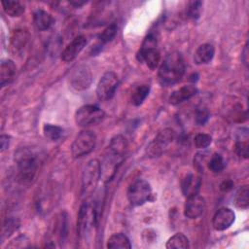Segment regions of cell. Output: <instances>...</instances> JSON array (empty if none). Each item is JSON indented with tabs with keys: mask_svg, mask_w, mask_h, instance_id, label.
<instances>
[{
	"mask_svg": "<svg viewBox=\"0 0 249 249\" xmlns=\"http://www.w3.org/2000/svg\"><path fill=\"white\" fill-rule=\"evenodd\" d=\"M185 69L186 66L182 53L173 51L163 58L159 68V79L162 85H174L181 80Z\"/></svg>",
	"mask_w": 249,
	"mask_h": 249,
	"instance_id": "6da1fadb",
	"label": "cell"
},
{
	"mask_svg": "<svg viewBox=\"0 0 249 249\" xmlns=\"http://www.w3.org/2000/svg\"><path fill=\"white\" fill-rule=\"evenodd\" d=\"M15 160L18 181L22 184L32 182L39 167L37 155L29 148H21L15 154Z\"/></svg>",
	"mask_w": 249,
	"mask_h": 249,
	"instance_id": "7a4b0ae2",
	"label": "cell"
},
{
	"mask_svg": "<svg viewBox=\"0 0 249 249\" xmlns=\"http://www.w3.org/2000/svg\"><path fill=\"white\" fill-rule=\"evenodd\" d=\"M136 57L139 62H145V64L151 70H155L158 67L160 55L158 49L157 36L155 33L150 32L147 34L136 54Z\"/></svg>",
	"mask_w": 249,
	"mask_h": 249,
	"instance_id": "3957f363",
	"label": "cell"
},
{
	"mask_svg": "<svg viewBox=\"0 0 249 249\" xmlns=\"http://www.w3.org/2000/svg\"><path fill=\"white\" fill-rule=\"evenodd\" d=\"M98 220V213L94 204L85 201L78 213L77 232L81 238H87L93 228L96 226Z\"/></svg>",
	"mask_w": 249,
	"mask_h": 249,
	"instance_id": "277c9868",
	"label": "cell"
},
{
	"mask_svg": "<svg viewBox=\"0 0 249 249\" xmlns=\"http://www.w3.org/2000/svg\"><path fill=\"white\" fill-rule=\"evenodd\" d=\"M101 178L100 161L96 159L90 160L83 169L82 172V190L83 196L92 195Z\"/></svg>",
	"mask_w": 249,
	"mask_h": 249,
	"instance_id": "5b68a950",
	"label": "cell"
},
{
	"mask_svg": "<svg viewBox=\"0 0 249 249\" xmlns=\"http://www.w3.org/2000/svg\"><path fill=\"white\" fill-rule=\"evenodd\" d=\"M96 145V135L90 130L81 131L71 145L73 158L79 159L91 153Z\"/></svg>",
	"mask_w": 249,
	"mask_h": 249,
	"instance_id": "8992f818",
	"label": "cell"
},
{
	"mask_svg": "<svg viewBox=\"0 0 249 249\" xmlns=\"http://www.w3.org/2000/svg\"><path fill=\"white\" fill-rule=\"evenodd\" d=\"M152 196V189L150 184L143 179H137L132 182L126 193L129 203L133 206H140L147 202Z\"/></svg>",
	"mask_w": 249,
	"mask_h": 249,
	"instance_id": "52a82bcc",
	"label": "cell"
},
{
	"mask_svg": "<svg viewBox=\"0 0 249 249\" xmlns=\"http://www.w3.org/2000/svg\"><path fill=\"white\" fill-rule=\"evenodd\" d=\"M105 113L96 105L87 104L81 106L75 113V122L80 126H89L100 123Z\"/></svg>",
	"mask_w": 249,
	"mask_h": 249,
	"instance_id": "ba28073f",
	"label": "cell"
},
{
	"mask_svg": "<svg viewBox=\"0 0 249 249\" xmlns=\"http://www.w3.org/2000/svg\"><path fill=\"white\" fill-rule=\"evenodd\" d=\"M120 81L116 73L108 71L100 78L96 87V95L100 101H108L113 98L119 87Z\"/></svg>",
	"mask_w": 249,
	"mask_h": 249,
	"instance_id": "9c48e42d",
	"label": "cell"
},
{
	"mask_svg": "<svg viewBox=\"0 0 249 249\" xmlns=\"http://www.w3.org/2000/svg\"><path fill=\"white\" fill-rule=\"evenodd\" d=\"M175 133L170 128H165L160 131L152 142L147 146L146 153L149 158L160 157L163 150L174 140Z\"/></svg>",
	"mask_w": 249,
	"mask_h": 249,
	"instance_id": "30bf717a",
	"label": "cell"
},
{
	"mask_svg": "<svg viewBox=\"0 0 249 249\" xmlns=\"http://www.w3.org/2000/svg\"><path fill=\"white\" fill-rule=\"evenodd\" d=\"M205 199L198 194L188 196L184 206V215L189 219H196L205 210Z\"/></svg>",
	"mask_w": 249,
	"mask_h": 249,
	"instance_id": "8fae6325",
	"label": "cell"
},
{
	"mask_svg": "<svg viewBox=\"0 0 249 249\" xmlns=\"http://www.w3.org/2000/svg\"><path fill=\"white\" fill-rule=\"evenodd\" d=\"M91 73L86 66L77 67L70 77L71 86L77 90L88 89L91 84Z\"/></svg>",
	"mask_w": 249,
	"mask_h": 249,
	"instance_id": "7c38bea8",
	"label": "cell"
},
{
	"mask_svg": "<svg viewBox=\"0 0 249 249\" xmlns=\"http://www.w3.org/2000/svg\"><path fill=\"white\" fill-rule=\"evenodd\" d=\"M235 214L228 207L220 208L213 216L212 226L216 231H225L229 229L234 222Z\"/></svg>",
	"mask_w": 249,
	"mask_h": 249,
	"instance_id": "4fadbf2b",
	"label": "cell"
},
{
	"mask_svg": "<svg viewBox=\"0 0 249 249\" xmlns=\"http://www.w3.org/2000/svg\"><path fill=\"white\" fill-rule=\"evenodd\" d=\"M86 44H87V38L84 35H79L75 37L63 50L61 53V59L66 63L73 61L78 56V54L82 52Z\"/></svg>",
	"mask_w": 249,
	"mask_h": 249,
	"instance_id": "5bb4252c",
	"label": "cell"
},
{
	"mask_svg": "<svg viewBox=\"0 0 249 249\" xmlns=\"http://www.w3.org/2000/svg\"><path fill=\"white\" fill-rule=\"evenodd\" d=\"M197 93V89L194 85H186L180 89L174 90L169 96V103L172 105H177L185 100L190 99Z\"/></svg>",
	"mask_w": 249,
	"mask_h": 249,
	"instance_id": "9a60e30c",
	"label": "cell"
},
{
	"mask_svg": "<svg viewBox=\"0 0 249 249\" xmlns=\"http://www.w3.org/2000/svg\"><path fill=\"white\" fill-rule=\"evenodd\" d=\"M200 185H201L200 177L194 173H189L182 180V183H181L182 193L186 197L198 194Z\"/></svg>",
	"mask_w": 249,
	"mask_h": 249,
	"instance_id": "2e32d148",
	"label": "cell"
},
{
	"mask_svg": "<svg viewBox=\"0 0 249 249\" xmlns=\"http://www.w3.org/2000/svg\"><path fill=\"white\" fill-rule=\"evenodd\" d=\"M17 67L13 60L5 59L2 60L0 65V86L4 88L5 86L11 84L16 76Z\"/></svg>",
	"mask_w": 249,
	"mask_h": 249,
	"instance_id": "e0dca14e",
	"label": "cell"
},
{
	"mask_svg": "<svg viewBox=\"0 0 249 249\" xmlns=\"http://www.w3.org/2000/svg\"><path fill=\"white\" fill-rule=\"evenodd\" d=\"M215 53V49L214 46L212 44L209 43H205L200 45L195 54H194V60L196 62V64L197 65H201V64H206L209 63Z\"/></svg>",
	"mask_w": 249,
	"mask_h": 249,
	"instance_id": "ac0fdd59",
	"label": "cell"
},
{
	"mask_svg": "<svg viewBox=\"0 0 249 249\" xmlns=\"http://www.w3.org/2000/svg\"><path fill=\"white\" fill-rule=\"evenodd\" d=\"M33 22L38 30L44 31L50 29L54 23V19L48 12L38 9L33 14Z\"/></svg>",
	"mask_w": 249,
	"mask_h": 249,
	"instance_id": "d6986e66",
	"label": "cell"
},
{
	"mask_svg": "<svg viewBox=\"0 0 249 249\" xmlns=\"http://www.w3.org/2000/svg\"><path fill=\"white\" fill-rule=\"evenodd\" d=\"M248 129L241 127L237 130L236 133V142H235V151L236 154L242 158H248Z\"/></svg>",
	"mask_w": 249,
	"mask_h": 249,
	"instance_id": "ffe728a7",
	"label": "cell"
},
{
	"mask_svg": "<svg viewBox=\"0 0 249 249\" xmlns=\"http://www.w3.org/2000/svg\"><path fill=\"white\" fill-rule=\"evenodd\" d=\"M126 149H127L126 139L123 135L118 134V135H115L111 139L107 151L116 155V156L124 158V154L126 152Z\"/></svg>",
	"mask_w": 249,
	"mask_h": 249,
	"instance_id": "44dd1931",
	"label": "cell"
},
{
	"mask_svg": "<svg viewBox=\"0 0 249 249\" xmlns=\"http://www.w3.org/2000/svg\"><path fill=\"white\" fill-rule=\"evenodd\" d=\"M107 248L110 249H130L131 244L128 237L122 232H117L112 234L107 240Z\"/></svg>",
	"mask_w": 249,
	"mask_h": 249,
	"instance_id": "7402d4cb",
	"label": "cell"
},
{
	"mask_svg": "<svg viewBox=\"0 0 249 249\" xmlns=\"http://www.w3.org/2000/svg\"><path fill=\"white\" fill-rule=\"evenodd\" d=\"M29 39V35L25 30L22 29H17L14 30V32L11 35L10 43L14 50L16 51H21L27 44Z\"/></svg>",
	"mask_w": 249,
	"mask_h": 249,
	"instance_id": "603a6c76",
	"label": "cell"
},
{
	"mask_svg": "<svg viewBox=\"0 0 249 249\" xmlns=\"http://www.w3.org/2000/svg\"><path fill=\"white\" fill-rule=\"evenodd\" d=\"M233 204L240 209H247L249 205V188L247 185L240 187L233 196Z\"/></svg>",
	"mask_w": 249,
	"mask_h": 249,
	"instance_id": "cb8c5ba5",
	"label": "cell"
},
{
	"mask_svg": "<svg viewBox=\"0 0 249 249\" xmlns=\"http://www.w3.org/2000/svg\"><path fill=\"white\" fill-rule=\"evenodd\" d=\"M165 247L167 249H188L190 248V241L184 233L178 232L167 240Z\"/></svg>",
	"mask_w": 249,
	"mask_h": 249,
	"instance_id": "d4e9b609",
	"label": "cell"
},
{
	"mask_svg": "<svg viewBox=\"0 0 249 249\" xmlns=\"http://www.w3.org/2000/svg\"><path fill=\"white\" fill-rule=\"evenodd\" d=\"M3 9L5 13L12 17H19L24 13V5H22L19 1H15V0H6L1 2Z\"/></svg>",
	"mask_w": 249,
	"mask_h": 249,
	"instance_id": "484cf974",
	"label": "cell"
},
{
	"mask_svg": "<svg viewBox=\"0 0 249 249\" xmlns=\"http://www.w3.org/2000/svg\"><path fill=\"white\" fill-rule=\"evenodd\" d=\"M117 24L116 23H111L109 26H107L99 35H98V42L99 44L97 45L98 49L100 50V48H102L101 46L112 41L113 38L116 36L117 34Z\"/></svg>",
	"mask_w": 249,
	"mask_h": 249,
	"instance_id": "4316f807",
	"label": "cell"
},
{
	"mask_svg": "<svg viewBox=\"0 0 249 249\" xmlns=\"http://www.w3.org/2000/svg\"><path fill=\"white\" fill-rule=\"evenodd\" d=\"M150 92V87L148 85H141L135 89L131 95V102L135 106L141 105Z\"/></svg>",
	"mask_w": 249,
	"mask_h": 249,
	"instance_id": "83f0119b",
	"label": "cell"
},
{
	"mask_svg": "<svg viewBox=\"0 0 249 249\" xmlns=\"http://www.w3.org/2000/svg\"><path fill=\"white\" fill-rule=\"evenodd\" d=\"M43 133L50 140L56 141L62 136L63 128L58 125H55V124H45L43 126Z\"/></svg>",
	"mask_w": 249,
	"mask_h": 249,
	"instance_id": "f1b7e54d",
	"label": "cell"
},
{
	"mask_svg": "<svg viewBox=\"0 0 249 249\" xmlns=\"http://www.w3.org/2000/svg\"><path fill=\"white\" fill-rule=\"evenodd\" d=\"M226 167V160H224V158L220 155V154H213L208 161V168L214 172V173H218L224 170V168Z\"/></svg>",
	"mask_w": 249,
	"mask_h": 249,
	"instance_id": "f546056e",
	"label": "cell"
},
{
	"mask_svg": "<svg viewBox=\"0 0 249 249\" xmlns=\"http://www.w3.org/2000/svg\"><path fill=\"white\" fill-rule=\"evenodd\" d=\"M18 227H19V221L17 218H14V217L8 218L3 226L2 238L9 237L15 231L18 229Z\"/></svg>",
	"mask_w": 249,
	"mask_h": 249,
	"instance_id": "4dcf8cb0",
	"label": "cell"
},
{
	"mask_svg": "<svg viewBox=\"0 0 249 249\" xmlns=\"http://www.w3.org/2000/svg\"><path fill=\"white\" fill-rule=\"evenodd\" d=\"M202 8V2L201 1H192L189 3L188 9H187V15L192 19H197L200 17Z\"/></svg>",
	"mask_w": 249,
	"mask_h": 249,
	"instance_id": "1f68e13d",
	"label": "cell"
},
{
	"mask_svg": "<svg viewBox=\"0 0 249 249\" xmlns=\"http://www.w3.org/2000/svg\"><path fill=\"white\" fill-rule=\"evenodd\" d=\"M212 142V138L209 134L206 133H198L196 135L194 139L195 146L198 149H205L207 148Z\"/></svg>",
	"mask_w": 249,
	"mask_h": 249,
	"instance_id": "d6a6232c",
	"label": "cell"
},
{
	"mask_svg": "<svg viewBox=\"0 0 249 249\" xmlns=\"http://www.w3.org/2000/svg\"><path fill=\"white\" fill-rule=\"evenodd\" d=\"M209 117H210V113L206 107H198L196 109L195 119L197 124L199 125L204 124L209 120Z\"/></svg>",
	"mask_w": 249,
	"mask_h": 249,
	"instance_id": "836d02e7",
	"label": "cell"
},
{
	"mask_svg": "<svg viewBox=\"0 0 249 249\" xmlns=\"http://www.w3.org/2000/svg\"><path fill=\"white\" fill-rule=\"evenodd\" d=\"M10 139H11V137L7 134H2L0 136V151L1 152H4L9 147Z\"/></svg>",
	"mask_w": 249,
	"mask_h": 249,
	"instance_id": "e575fe53",
	"label": "cell"
},
{
	"mask_svg": "<svg viewBox=\"0 0 249 249\" xmlns=\"http://www.w3.org/2000/svg\"><path fill=\"white\" fill-rule=\"evenodd\" d=\"M232 187H233V182L231 180H225L221 183L220 190L223 192H228V191H231Z\"/></svg>",
	"mask_w": 249,
	"mask_h": 249,
	"instance_id": "d590c367",
	"label": "cell"
},
{
	"mask_svg": "<svg viewBox=\"0 0 249 249\" xmlns=\"http://www.w3.org/2000/svg\"><path fill=\"white\" fill-rule=\"evenodd\" d=\"M241 59H242V62L244 63V65L247 67L248 66V43H246L244 46V49H243L242 54H241Z\"/></svg>",
	"mask_w": 249,
	"mask_h": 249,
	"instance_id": "8d00e7d4",
	"label": "cell"
},
{
	"mask_svg": "<svg viewBox=\"0 0 249 249\" xmlns=\"http://www.w3.org/2000/svg\"><path fill=\"white\" fill-rule=\"evenodd\" d=\"M87 2H85V1H72V2H70V4L71 5H73V6H75V7H81V6H83L84 4H86Z\"/></svg>",
	"mask_w": 249,
	"mask_h": 249,
	"instance_id": "74e56055",
	"label": "cell"
}]
</instances>
